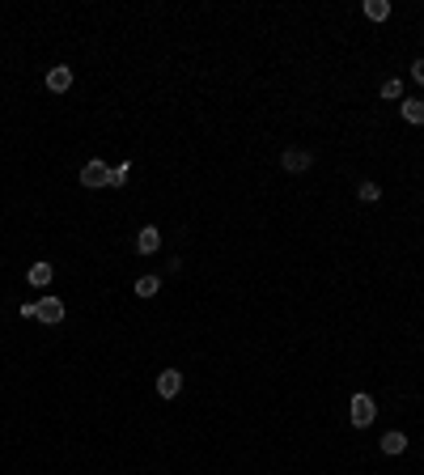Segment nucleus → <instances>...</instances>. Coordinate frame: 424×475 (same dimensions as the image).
I'll list each match as a JSON object with an SVG mask.
<instances>
[{
    "mask_svg": "<svg viewBox=\"0 0 424 475\" xmlns=\"http://www.w3.org/2000/svg\"><path fill=\"white\" fill-rule=\"evenodd\" d=\"M373 416H378V404H373L369 395H353V404H348V420H353V429H369Z\"/></svg>",
    "mask_w": 424,
    "mask_h": 475,
    "instance_id": "f257e3e1",
    "label": "nucleus"
},
{
    "mask_svg": "<svg viewBox=\"0 0 424 475\" xmlns=\"http://www.w3.org/2000/svg\"><path fill=\"white\" fill-rule=\"evenodd\" d=\"M81 183H85V187H111V166H107L102 157L85 162V166H81Z\"/></svg>",
    "mask_w": 424,
    "mask_h": 475,
    "instance_id": "f03ea898",
    "label": "nucleus"
},
{
    "mask_svg": "<svg viewBox=\"0 0 424 475\" xmlns=\"http://www.w3.org/2000/svg\"><path fill=\"white\" fill-rule=\"evenodd\" d=\"M310 166H314L310 148H284V153H280V170H289V174H306Z\"/></svg>",
    "mask_w": 424,
    "mask_h": 475,
    "instance_id": "7ed1b4c3",
    "label": "nucleus"
},
{
    "mask_svg": "<svg viewBox=\"0 0 424 475\" xmlns=\"http://www.w3.org/2000/svg\"><path fill=\"white\" fill-rule=\"evenodd\" d=\"M136 251L140 255H157L161 251V230H157V225H144V230L136 234Z\"/></svg>",
    "mask_w": 424,
    "mask_h": 475,
    "instance_id": "20e7f679",
    "label": "nucleus"
},
{
    "mask_svg": "<svg viewBox=\"0 0 424 475\" xmlns=\"http://www.w3.org/2000/svg\"><path fill=\"white\" fill-rule=\"evenodd\" d=\"M179 390H183V373H179V369H161V373H157V395H161V399H174Z\"/></svg>",
    "mask_w": 424,
    "mask_h": 475,
    "instance_id": "39448f33",
    "label": "nucleus"
},
{
    "mask_svg": "<svg viewBox=\"0 0 424 475\" xmlns=\"http://www.w3.org/2000/svg\"><path fill=\"white\" fill-rule=\"evenodd\" d=\"M47 89H52V93H68V89H72V68H68V64H56L52 72H47Z\"/></svg>",
    "mask_w": 424,
    "mask_h": 475,
    "instance_id": "423d86ee",
    "label": "nucleus"
},
{
    "mask_svg": "<svg viewBox=\"0 0 424 475\" xmlns=\"http://www.w3.org/2000/svg\"><path fill=\"white\" fill-rule=\"evenodd\" d=\"M38 318L43 322H64V302H60V297H43V302H38Z\"/></svg>",
    "mask_w": 424,
    "mask_h": 475,
    "instance_id": "0eeeda50",
    "label": "nucleus"
},
{
    "mask_svg": "<svg viewBox=\"0 0 424 475\" xmlns=\"http://www.w3.org/2000/svg\"><path fill=\"white\" fill-rule=\"evenodd\" d=\"M403 450H408V437L399 433V429L382 433V454H403Z\"/></svg>",
    "mask_w": 424,
    "mask_h": 475,
    "instance_id": "6e6552de",
    "label": "nucleus"
},
{
    "mask_svg": "<svg viewBox=\"0 0 424 475\" xmlns=\"http://www.w3.org/2000/svg\"><path fill=\"white\" fill-rule=\"evenodd\" d=\"M365 17L369 21H386L390 17V0H365Z\"/></svg>",
    "mask_w": 424,
    "mask_h": 475,
    "instance_id": "1a4fd4ad",
    "label": "nucleus"
},
{
    "mask_svg": "<svg viewBox=\"0 0 424 475\" xmlns=\"http://www.w3.org/2000/svg\"><path fill=\"white\" fill-rule=\"evenodd\" d=\"M52 276H56L52 263H43V259H38V263H30V272H26V280H30V285H47Z\"/></svg>",
    "mask_w": 424,
    "mask_h": 475,
    "instance_id": "9d476101",
    "label": "nucleus"
},
{
    "mask_svg": "<svg viewBox=\"0 0 424 475\" xmlns=\"http://www.w3.org/2000/svg\"><path fill=\"white\" fill-rule=\"evenodd\" d=\"M399 111H403L408 123H424V98H408V102L399 107Z\"/></svg>",
    "mask_w": 424,
    "mask_h": 475,
    "instance_id": "9b49d317",
    "label": "nucleus"
},
{
    "mask_svg": "<svg viewBox=\"0 0 424 475\" xmlns=\"http://www.w3.org/2000/svg\"><path fill=\"white\" fill-rule=\"evenodd\" d=\"M157 289H161V276H140L136 280V297H157Z\"/></svg>",
    "mask_w": 424,
    "mask_h": 475,
    "instance_id": "f8f14e48",
    "label": "nucleus"
},
{
    "mask_svg": "<svg viewBox=\"0 0 424 475\" xmlns=\"http://www.w3.org/2000/svg\"><path fill=\"white\" fill-rule=\"evenodd\" d=\"M357 199H361V204H378L382 187H378V183H361V187H357Z\"/></svg>",
    "mask_w": 424,
    "mask_h": 475,
    "instance_id": "ddd939ff",
    "label": "nucleus"
},
{
    "mask_svg": "<svg viewBox=\"0 0 424 475\" xmlns=\"http://www.w3.org/2000/svg\"><path fill=\"white\" fill-rule=\"evenodd\" d=\"M128 179H132V162H123V166H115V170H111V187H123Z\"/></svg>",
    "mask_w": 424,
    "mask_h": 475,
    "instance_id": "4468645a",
    "label": "nucleus"
},
{
    "mask_svg": "<svg viewBox=\"0 0 424 475\" xmlns=\"http://www.w3.org/2000/svg\"><path fill=\"white\" fill-rule=\"evenodd\" d=\"M382 98H403V85H399V81H386V85H382Z\"/></svg>",
    "mask_w": 424,
    "mask_h": 475,
    "instance_id": "2eb2a0df",
    "label": "nucleus"
},
{
    "mask_svg": "<svg viewBox=\"0 0 424 475\" xmlns=\"http://www.w3.org/2000/svg\"><path fill=\"white\" fill-rule=\"evenodd\" d=\"M412 77H416V85H424V56L412 64Z\"/></svg>",
    "mask_w": 424,
    "mask_h": 475,
    "instance_id": "dca6fc26",
    "label": "nucleus"
}]
</instances>
